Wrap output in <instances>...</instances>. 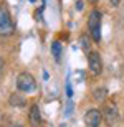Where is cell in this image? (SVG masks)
<instances>
[{
	"label": "cell",
	"instance_id": "6da1fadb",
	"mask_svg": "<svg viewBox=\"0 0 124 127\" xmlns=\"http://www.w3.org/2000/svg\"><path fill=\"white\" fill-rule=\"evenodd\" d=\"M101 12L99 10H93L88 17V28H89V35L96 43L101 41Z\"/></svg>",
	"mask_w": 124,
	"mask_h": 127
},
{
	"label": "cell",
	"instance_id": "7a4b0ae2",
	"mask_svg": "<svg viewBox=\"0 0 124 127\" xmlns=\"http://www.w3.org/2000/svg\"><path fill=\"white\" fill-rule=\"evenodd\" d=\"M15 32V23L5 5H0V36H10Z\"/></svg>",
	"mask_w": 124,
	"mask_h": 127
},
{
	"label": "cell",
	"instance_id": "3957f363",
	"mask_svg": "<svg viewBox=\"0 0 124 127\" xmlns=\"http://www.w3.org/2000/svg\"><path fill=\"white\" fill-rule=\"evenodd\" d=\"M17 88H18L22 93H35L37 91V81L30 73H20L17 76Z\"/></svg>",
	"mask_w": 124,
	"mask_h": 127
},
{
	"label": "cell",
	"instance_id": "277c9868",
	"mask_svg": "<svg viewBox=\"0 0 124 127\" xmlns=\"http://www.w3.org/2000/svg\"><path fill=\"white\" fill-rule=\"evenodd\" d=\"M101 114H103V119H104L108 124H114L116 121L119 119V109H118L114 101H106L104 106H103Z\"/></svg>",
	"mask_w": 124,
	"mask_h": 127
},
{
	"label": "cell",
	"instance_id": "5b68a950",
	"mask_svg": "<svg viewBox=\"0 0 124 127\" xmlns=\"http://www.w3.org/2000/svg\"><path fill=\"white\" fill-rule=\"evenodd\" d=\"M88 68H89L93 76H99L103 73V60H101L99 53L96 51L88 53Z\"/></svg>",
	"mask_w": 124,
	"mask_h": 127
},
{
	"label": "cell",
	"instance_id": "8992f818",
	"mask_svg": "<svg viewBox=\"0 0 124 127\" xmlns=\"http://www.w3.org/2000/svg\"><path fill=\"white\" fill-rule=\"evenodd\" d=\"M101 119H103V114H101L99 109H89V111H86V114H84V124L89 126V127L99 126Z\"/></svg>",
	"mask_w": 124,
	"mask_h": 127
},
{
	"label": "cell",
	"instance_id": "52a82bcc",
	"mask_svg": "<svg viewBox=\"0 0 124 127\" xmlns=\"http://www.w3.org/2000/svg\"><path fill=\"white\" fill-rule=\"evenodd\" d=\"M28 119H30V124H32V126H38V124L41 122L40 109H38V106H37V104H35V106H32V109H30V114H28Z\"/></svg>",
	"mask_w": 124,
	"mask_h": 127
},
{
	"label": "cell",
	"instance_id": "ba28073f",
	"mask_svg": "<svg viewBox=\"0 0 124 127\" xmlns=\"http://www.w3.org/2000/svg\"><path fill=\"white\" fill-rule=\"evenodd\" d=\"M8 104L13 106V107H23L25 104H27V99H25L22 94H17V93H15V94H10Z\"/></svg>",
	"mask_w": 124,
	"mask_h": 127
},
{
	"label": "cell",
	"instance_id": "9c48e42d",
	"mask_svg": "<svg viewBox=\"0 0 124 127\" xmlns=\"http://www.w3.org/2000/svg\"><path fill=\"white\" fill-rule=\"evenodd\" d=\"M93 96H94V99L98 102H104V99L108 97V89L106 88H96Z\"/></svg>",
	"mask_w": 124,
	"mask_h": 127
},
{
	"label": "cell",
	"instance_id": "30bf717a",
	"mask_svg": "<svg viewBox=\"0 0 124 127\" xmlns=\"http://www.w3.org/2000/svg\"><path fill=\"white\" fill-rule=\"evenodd\" d=\"M51 53H53V56H55V60L60 61V55H61V43H60V41H53Z\"/></svg>",
	"mask_w": 124,
	"mask_h": 127
},
{
	"label": "cell",
	"instance_id": "8fae6325",
	"mask_svg": "<svg viewBox=\"0 0 124 127\" xmlns=\"http://www.w3.org/2000/svg\"><path fill=\"white\" fill-rule=\"evenodd\" d=\"M81 41H83V48H84L86 53H89V45H88V36H81Z\"/></svg>",
	"mask_w": 124,
	"mask_h": 127
},
{
	"label": "cell",
	"instance_id": "7c38bea8",
	"mask_svg": "<svg viewBox=\"0 0 124 127\" xmlns=\"http://www.w3.org/2000/svg\"><path fill=\"white\" fill-rule=\"evenodd\" d=\"M111 2V5H113V7H118V5L121 3V0H109Z\"/></svg>",
	"mask_w": 124,
	"mask_h": 127
},
{
	"label": "cell",
	"instance_id": "4fadbf2b",
	"mask_svg": "<svg viewBox=\"0 0 124 127\" xmlns=\"http://www.w3.org/2000/svg\"><path fill=\"white\" fill-rule=\"evenodd\" d=\"M76 8H78V10L83 8V2H81V0H78V2H76Z\"/></svg>",
	"mask_w": 124,
	"mask_h": 127
},
{
	"label": "cell",
	"instance_id": "5bb4252c",
	"mask_svg": "<svg viewBox=\"0 0 124 127\" xmlns=\"http://www.w3.org/2000/svg\"><path fill=\"white\" fill-rule=\"evenodd\" d=\"M2 69H3V60H2V56H0V74H2Z\"/></svg>",
	"mask_w": 124,
	"mask_h": 127
},
{
	"label": "cell",
	"instance_id": "9a60e30c",
	"mask_svg": "<svg viewBox=\"0 0 124 127\" xmlns=\"http://www.w3.org/2000/svg\"><path fill=\"white\" fill-rule=\"evenodd\" d=\"M91 3H98V0H89Z\"/></svg>",
	"mask_w": 124,
	"mask_h": 127
},
{
	"label": "cell",
	"instance_id": "2e32d148",
	"mask_svg": "<svg viewBox=\"0 0 124 127\" xmlns=\"http://www.w3.org/2000/svg\"><path fill=\"white\" fill-rule=\"evenodd\" d=\"M30 2H37V0H30Z\"/></svg>",
	"mask_w": 124,
	"mask_h": 127
}]
</instances>
